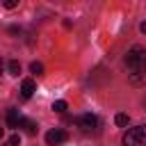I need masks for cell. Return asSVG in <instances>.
Instances as JSON below:
<instances>
[{"label":"cell","mask_w":146,"mask_h":146,"mask_svg":"<svg viewBox=\"0 0 146 146\" xmlns=\"http://www.w3.org/2000/svg\"><path fill=\"white\" fill-rule=\"evenodd\" d=\"M125 64L130 71H146V48H141V46L130 48L125 55Z\"/></svg>","instance_id":"1"},{"label":"cell","mask_w":146,"mask_h":146,"mask_svg":"<svg viewBox=\"0 0 146 146\" xmlns=\"http://www.w3.org/2000/svg\"><path fill=\"white\" fill-rule=\"evenodd\" d=\"M123 146H146V125L130 128L123 135Z\"/></svg>","instance_id":"2"},{"label":"cell","mask_w":146,"mask_h":146,"mask_svg":"<svg viewBox=\"0 0 146 146\" xmlns=\"http://www.w3.org/2000/svg\"><path fill=\"white\" fill-rule=\"evenodd\" d=\"M68 139V135H66V130H62V128H55V130H48L46 132V144L48 146H59V144H64Z\"/></svg>","instance_id":"3"},{"label":"cell","mask_w":146,"mask_h":146,"mask_svg":"<svg viewBox=\"0 0 146 146\" xmlns=\"http://www.w3.org/2000/svg\"><path fill=\"white\" fill-rule=\"evenodd\" d=\"M75 123H78L82 130H94V128L98 125V116H96V114H82V116L75 119Z\"/></svg>","instance_id":"4"},{"label":"cell","mask_w":146,"mask_h":146,"mask_svg":"<svg viewBox=\"0 0 146 146\" xmlns=\"http://www.w3.org/2000/svg\"><path fill=\"white\" fill-rule=\"evenodd\" d=\"M16 128H23L27 135H36V130H39V128H36V121H32V119H27V116H21Z\"/></svg>","instance_id":"5"},{"label":"cell","mask_w":146,"mask_h":146,"mask_svg":"<svg viewBox=\"0 0 146 146\" xmlns=\"http://www.w3.org/2000/svg\"><path fill=\"white\" fill-rule=\"evenodd\" d=\"M34 89H36V84H34L32 78H25V80L21 82V96H23V98H30V96L34 94Z\"/></svg>","instance_id":"6"},{"label":"cell","mask_w":146,"mask_h":146,"mask_svg":"<svg viewBox=\"0 0 146 146\" xmlns=\"http://www.w3.org/2000/svg\"><path fill=\"white\" fill-rule=\"evenodd\" d=\"M130 84L132 87H144L146 84V71H132L130 73Z\"/></svg>","instance_id":"7"},{"label":"cell","mask_w":146,"mask_h":146,"mask_svg":"<svg viewBox=\"0 0 146 146\" xmlns=\"http://www.w3.org/2000/svg\"><path fill=\"white\" fill-rule=\"evenodd\" d=\"M18 119H21L18 110H9V112H7V125H9V128H16V125H18Z\"/></svg>","instance_id":"8"},{"label":"cell","mask_w":146,"mask_h":146,"mask_svg":"<svg viewBox=\"0 0 146 146\" xmlns=\"http://www.w3.org/2000/svg\"><path fill=\"white\" fill-rule=\"evenodd\" d=\"M7 71H9V75H18V73H21V64H18L16 59H11V62L7 64Z\"/></svg>","instance_id":"9"},{"label":"cell","mask_w":146,"mask_h":146,"mask_svg":"<svg viewBox=\"0 0 146 146\" xmlns=\"http://www.w3.org/2000/svg\"><path fill=\"white\" fill-rule=\"evenodd\" d=\"M114 121H116V125H121V128H123V125H128V121H130V116L121 112V114H116V116H114Z\"/></svg>","instance_id":"10"},{"label":"cell","mask_w":146,"mask_h":146,"mask_svg":"<svg viewBox=\"0 0 146 146\" xmlns=\"http://www.w3.org/2000/svg\"><path fill=\"white\" fill-rule=\"evenodd\" d=\"M30 71H32L34 75H41V73H43V64H41V62H32V64H30Z\"/></svg>","instance_id":"11"},{"label":"cell","mask_w":146,"mask_h":146,"mask_svg":"<svg viewBox=\"0 0 146 146\" xmlns=\"http://www.w3.org/2000/svg\"><path fill=\"white\" fill-rule=\"evenodd\" d=\"M66 107H68L66 100H55V103H52V110H55V112H66Z\"/></svg>","instance_id":"12"},{"label":"cell","mask_w":146,"mask_h":146,"mask_svg":"<svg viewBox=\"0 0 146 146\" xmlns=\"http://www.w3.org/2000/svg\"><path fill=\"white\" fill-rule=\"evenodd\" d=\"M7 146H21V135H11L7 139Z\"/></svg>","instance_id":"13"},{"label":"cell","mask_w":146,"mask_h":146,"mask_svg":"<svg viewBox=\"0 0 146 146\" xmlns=\"http://www.w3.org/2000/svg\"><path fill=\"white\" fill-rule=\"evenodd\" d=\"M16 5H18V2H16V0H5V7H7V9H14V7H16Z\"/></svg>","instance_id":"14"},{"label":"cell","mask_w":146,"mask_h":146,"mask_svg":"<svg viewBox=\"0 0 146 146\" xmlns=\"http://www.w3.org/2000/svg\"><path fill=\"white\" fill-rule=\"evenodd\" d=\"M9 32H11V34H21V27H16V25H11V27H9Z\"/></svg>","instance_id":"15"},{"label":"cell","mask_w":146,"mask_h":146,"mask_svg":"<svg viewBox=\"0 0 146 146\" xmlns=\"http://www.w3.org/2000/svg\"><path fill=\"white\" fill-rule=\"evenodd\" d=\"M139 30H141V32H144V34H146V21H144V23H141V25H139Z\"/></svg>","instance_id":"16"},{"label":"cell","mask_w":146,"mask_h":146,"mask_svg":"<svg viewBox=\"0 0 146 146\" xmlns=\"http://www.w3.org/2000/svg\"><path fill=\"white\" fill-rule=\"evenodd\" d=\"M2 68H5V62H2V57H0V73H2Z\"/></svg>","instance_id":"17"},{"label":"cell","mask_w":146,"mask_h":146,"mask_svg":"<svg viewBox=\"0 0 146 146\" xmlns=\"http://www.w3.org/2000/svg\"><path fill=\"white\" fill-rule=\"evenodd\" d=\"M2 135H5V132H2V128H0V139H2Z\"/></svg>","instance_id":"18"}]
</instances>
